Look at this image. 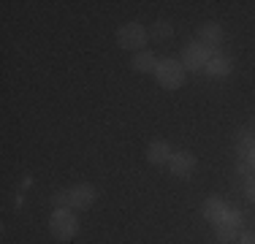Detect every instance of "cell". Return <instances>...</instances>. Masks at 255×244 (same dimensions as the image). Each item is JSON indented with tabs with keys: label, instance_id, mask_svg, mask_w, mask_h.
Masks as SVG:
<instances>
[{
	"label": "cell",
	"instance_id": "obj_15",
	"mask_svg": "<svg viewBox=\"0 0 255 244\" xmlns=\"http://www.w3.org/2000/svg\"><path fill=\"white\" fill-rule=\"evenodd\" d=\"M52 206L54 209H71V190H54L52 193Z\"/></svg>",
	"mask_w": 255,
	"mask_h": 244
},
{
	"label": "cell",
	"instance_id": "obj_1",
	"mask_svg": "<svg viewBox=\"0 0 255 244\" xmlns=\"http://www.w3.org/2000/svg\"><path fill=\"white\" fill-rule=\"evenodd\" d=\"M155 79L163 90H179L187 79V71L185 65L179 63L177 57H163L157 63V71H155Z\"/></svg>",
	"mask_w": 255,
	"mask_h": 244
},
{
	"label": "cell",
	"instance_id": "obj_5",
	"mask_svg": "<svg viewBox=\"0 0 255 244\" xmlns=\"http://www.w3.org/2000/svg\"><path fill=\"white\" fill-rule=\"evenodd\" d=\"M239 225H242V212L239 209H228V215L215 225V236L220 244H228L239 236Z\"/></svg>",
	"mask_w": 255,
	"mask_h": 244
},
{
	"label": "cell",
	"instance_id": "obj_6",
	"mask_svg": "<svg viewBox=\"0 0 255 244\" xmlns=\"http://www.w3.org/2000/svg\"><path fill=\"white\" fill-rule=\"evenodd\" d=\"M68 190H71V209H90L98 201V190L90 182H79V185L68 187Z\"/></svg>",
	"mask_w": 255,
	"mask_h": 244
},
{
	"label": "cell",
	"instance_id": "obj_17",
	"mask_svg": "<svg viewBox=\"0 0 255 244\" xmlns=\"http://www.w3.org/2000/svg\"><path fill=\"white\" fill-rule=\"evenodd\" d=\"M236 171H239L242 176H250V174H253V166H250V163H247V160H242L239 166H236Z\"/></svg>",
	"mask_w": 255,
	"mask_h": 244
},
{
	"label": "cell",
	"instance_id": "obj_4",
	"mask_svg": "<svg viewBox=\"0 0 255 244\" xmlns=\"http://www.w3.org/2000/svg\"><path fill=\"white\" fill-rule=\"evenodd\" d=\"M212 52L206 46H201L198 41H187L182 46V54H179V63L185 65V71H204L206 63H209Z\"/></svg>",
	"mask_w": 255,
	"mask_h": 244
},
{
	"label": "cell",
	"instance_id": "obj_2",
	"mask_svg": "<svg viewBox=\"0 0 255 244\" xmlns=\"http://www.w3.org/2000/svg\"><path fill=\"white\" fill-rule=\"evenodd\" d=\"M49 234L57 242H71L79 234V220L71 209H54L49 217Z\"/></svg>",
	"mask_w": 255,
	"mask_h": 244
},
{
	"label": "cell",
	"instance_id": "obj_11",
	"mask_svg": "<svg viewBox=\"0 0 255 244\" xmlns=\"http://www.w3.org/2000/svg\"><path fill=\"white\" fill-rule=\"evenodd\" d=\"M231 68H234V63H231V57L228 54H220V52H212V57H209V63H206V73L209 76H215V79H226Z\"/></svg>",
	"mask_w": 255,
	"mask_h": 244
},
{
	"label": "cell",
	"instance_id": "obj_19",
	"mask_svg": "<svg viewBox=\"0 0 255 244\" xmlns=\"http://www.w3.org/2000/svg\"><path fill=\"white\" fill-rule=\"evenodd\" d=\"M247 163H250L253 171H255V146H253V152H250V155H247Z\"/></svg>",
	"mask_w": 255,
	"mask_h": 244
},
{
	"label": "cell",
	"instance_id": "obj_7",
	"mask_svg": "<svg viewBox=\"0 0 255 244\" xmlns=\"http://www.w3.org/2000/svg\"><path fill=\"white\" fill-rule=\"evenodd\" d=\"M168 171H171L177 179H187V176H193V171H196V155L187 152V149L174 152L171 160H168Z\"/></svg>",
	"mask_w": 255,
	"mask_h": 244
},
{
	"label": "cell",
	"instance_id": "obj_9",
	"mask_svg": "<svg viewBox=\"0 0 255 244\" xmlns=\"http://www.w3.org/2000/svg\"><path fill=\"white\" fill-rule=\"evenodd\" d=\"M228 209H231V206L226 204V198H220V195H209V198L204 201V206H201V215H204L206 223L217 225L223 217L228 215Z\"/></svg>",
	"mask_w": 255,
	"mask_h": 244
},
{
	"label": "cell",
	"instance_id": "obj_14",
	"mask_svg": "<svg viewBox=\"0 0 255 244\" xmlns=\"http://www.w3.org/2000/svg\"><path fill=\"white\" fill-rule=\"evenodd\" d=\"M253 146H255V136H253L250 130H242L239 138H236V155L247 160V155L253 152Z\"/></svg>",
	"mask_w": 255,
	"mask_h": 244
},
{
	"label": "cell",
	"instance_id": "obj_13",
	"mask_svg": "<svg viewBox=\"0 0 255 244\" xmlns=\"http://www.w3.org/2000/svg\"><path fill=\"white\" fill-rule=\"evenodd\" d=\"M171 35H174V27H171V22H166V19L155 22L152 27H149V38L157 41V44H166Z\"/></svg>",
	"mask_w": 255,
	"mask_h": 244
},
{
	"label": "cell",
	"instance_id": "obj_3",
	"mask_svg": "<svg viewBox=\"0 0 255 244\" xmlns=\"http://www.w3.org/2000/svg\"><path fill=\"white\" fill-rule=\"evenodd\" d=\"M147 38H149V30L138 22H125L123 27L117 30V44L120 49H128V52H144L147 46Z\"/></svg>",
	"mask_w": 255,
	"mask_h": 244
},
{
	"label": "cell",
	"instance_id": "obj_18",
	"mask_svg": "<svg viewBox=\"0 0 255 244\" xmlns=\"http://www.w3.org/2000/svg\"><path fill=\"white\" fill-rule=\"evenodd\" d=\"M242 244H255V231H245V234L239 236Z\"/></svg>",
	"mask_w": 255,
	"mask_h": 244
},
{
	"label": "cell",
	"instance_id": "obj_8",
	"mask_svg": "<svg viewBox=\"0 0 255 244\" xmlns=\"http://www.w3.org/2000/svg\"><path fill=\"white\" fill-rule=\"evenodd\" d=\"M223 38H226V33H223V27H220L217 22H204L201 27H198V33H196V41H198L201 46H206L209 52L220 46Z\"/></svg>",
	"mask_w": 255,
	"mask_h": 244
},
{
	"label": "cell",
	"instance_id": "obj_10",
	"mask_svg": "<svg viewBox=\"0 0 255 244\" xmlns=\"http://www.w3.org/2000/svg\"><path fill=\"white\" fill-rule=\"evenodd\" d=\"M171 155H174L171 144L163 141V138H157V141H149V146H147V163H149V166H168Z\"/></svg>",
	"mask_w": 255,
	"mask_h": 244
},
{
	"label": "cell",
	"instance_id": "obj_16",
	"mask_svg": "<svg viewBox=\"0 0 255 244\" xmlns=\"http://www.w3.org/2000/svg\"><path fill=\"white\" fill-rule=\"evenodd\" d=\"M245 195H247V201H253V204H255V176H250V179H247Z\"/></svg>",
	"mask_w": 255,
	"mask_h": 244
},
{
	"label": "cell",
	"instance_id": "obj_12",
	"mask_svg": "<svg viewBox=\"0 0 255 244\" xmlns=\"http://www.w3.org/2000/svg\"><path fill=\"white\" fill-rule=\"evenodd\" d=\"M157 63L160 60L155 57V52H149V49H144V52H136L130 60V68L136 73H155L157 71Z\"/></svg>",
	"mask_w": 255,
	"mask_h": 244
}]
</instances>
